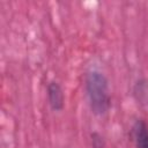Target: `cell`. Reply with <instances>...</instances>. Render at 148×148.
Segmentation results:
<instances>
[{
  "label": "cell",
  "instance_id": "obj_2",
  "mask_svg": "<svg viewBox=\"0 0 148 148\" xmlns=\"http://www.w3.org/2000/svg\"><path fill=\"white\" fill-rule=\"evenodd\" d=\"M46 95H47V102L50 108L54 112L62 111L65 106V95L61 86L57 81H50L47 83Z\"/></svg>",
  "mask_w": 148,
  "mask_h": 148
},
{
  "label": "cell",
  "instance_id": "obj_1",
  "mask_svg": "<svg viewBox=\"0 0 148 148\" xmlns=\"http://www.w3.org/2000/svg\"><path fill=\"white\" fill-rule=\"evenodd\" d=\"M84 90L89 108L95 116H104L111 106L109 82L104 73L90 69L84 77Z\"/></svg>",
  "mask_w": 148,
  "mask_h": 148
},
{
  "label": "cell",
  "instance_id": "obj_4",
  "mask_svg": "<svg viewBox=\"0 0 148 148\" xmlns=\"http://www.w3.org/2000/svg\"><path fill=\"white\" fill-rule=\"evenodd\" d=\"M90 138H91L90 139L91 140V148H105V140L98 132L91 133Z\"/></svg>",
  "mask_w": 148,
  "mask_h": 148
},
{
  "label": "cell",
  "instance_id": "obj_3",
  "mask_svg": "<svg viewBox=\"0 0 148 148\" xmlns=\"http://www.w3.org/2000/svg\"><path fill=\"white\" fill-rule=\"evenodd\" d=\"M132 138L135 148H148V124L143 119H136L132 126Z\"/></svg>",
  "mask_w": 148,
  "mask_h": 148
}]
</instances>
